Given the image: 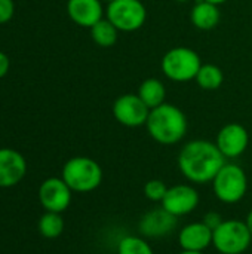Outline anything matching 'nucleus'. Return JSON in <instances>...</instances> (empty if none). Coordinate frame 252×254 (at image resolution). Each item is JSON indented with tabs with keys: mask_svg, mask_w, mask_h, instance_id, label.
<instances>
[{
	"mask_svg": "<svg viewBox=\"0 0 252 254\" xmlns=\"http://www.w3.org/2000/svg\"><path fill=\"white\" fill-rule=\"evenodd\" d=\"M224 164L226 158L217 144L202 138L186 143L178 155V168L181 174L190 183L196 185L212 183Z\"/></svg>",
	"mask_w": 252,
	"mask_h": 254,
	"instance_id": "nucleus-1",
	"label": "nucleus"
},
{
	"mask_svg": "<svg viewBox=\"0 0 252 254\" xmlns=\"http://www.w3.org/2000/svg\"><path fill=\"white\" fill-rule=\"evenodd\" d=\"M146 128L156 143L174 146L186 137L189 121L180 107L171 103H163L150 110Z\"/></svg>",
	"mask_w": 252,
	"mask_h": 254,
	"instance_id": "nucleus-2",
	"label": "nucleus"
},
{
	"mask_svg": "<svg viewBox=\"0 0 252 254\" xmlns=\"http://www.w3.org/2000/svg\"><path fill=\"white\" fill-rule=\"evenodd\" d=\"M61 179L73 192L88 193L100 188L102 182V168L92 158L74 156L64 164Z\"/></svg>",
	"mask_w": 252,
	"mask_h": 254,
	"instance_id": "nucleus-3",
	"label": "nucleus"
},
{
	"mask_svg": "<svg viewBox=\"0 0 252 254\" xmlns=\"http://www.w3.org/2000/svg\"><path fill=\"white\" fill-rule=\"evenodd\" d=\"M202 64L196 51L187 46H175L162 57L160 68L169 80L181 83L193 80Z\"/></svg>",
	"mask_w": 252,
	"mask_h": 254,
	"instance_id": "nucleus-4",
	"label": "nucleus"
},
{
	"mask_svg": "<svg viewBox=\"0 0 252 254\" xmlns=\"http://www.w3.org/2000/svg\"><path fill=\"white\" fill-rule=\"evenodd\" d=\"M212 189L218 201L236 204L244 199L248 190V177L242 167L226 162L212 180Z\"/></svg>",
	"mask_w": 252,
	"mask_h": 254,
	"instance_id": "nucleus-5",
	"label": "nucleus"
},
{
	"mask_svg": "<svg viewBox=\"0 0 252 254\" xmlns=\"http://www.w3.org/2000/svg\"><path fill=\"white\" fill-rule=\"evenodd\" d=\"M212 246L221 254H242L252 246V234L245 222L224 220L212 234Z\"/></svg>",
	"mask_w": 252,
	"mask_h": 254,
	"instance_id": "nucleus-6",
	"label": "nucleus"
},
{
	"mask_svg": "<svg viewBox=\"0 0 252 254\" xmlns=\"http://www.w3.org/2000/svg\"><path fill=\"white\" fill-rule=\"evenodd\" d=\"M105 18L119 31L131 33L146 24L147 9L141 0H113L105 7Z\"/></svg>",
	"mask_w": 252,
	"mask_h": 254,
	"instance_id": "nucleus-7",
	"label": "nucleus"
},
{
	"mask_svg": "<svg viewBox=\"0 0 252 254\" xmlns=\"http://www.w3.org/2000/svg\"><path fill=\"white\" fill-rule=\"evenodd\" d=\"M150 115V109L138 97V94H123L113 103L114 119L128 128H138L146 125Z\"/></svg>",
	"mask_w": 252,
	"mask_h": 254,
	"instance_id": "nucleus-8",
	"label": "nucleus"
},
{
	"mask_svg": "<svg viewBox=\"0 0 252 254\" xmlns=\"http://www.w3.org/2000/svg\"><path fill=\"white\" fill-rule=\"evenodd\" d=\"M199 192L192 185H174L168 188L160 207L175 217H183L193 213L199 205Z\"/></svg>",
	"mask_w": 252,
	"mask_h": 254,
	"instance_id": "nucleus-9",
	"label": "nucleus"
},
{
	"mask_svg": "<svg viewBox=\"0 0 252 254\" xmlns=\"http://www.w3.org/2000/svg\"><path fill=\"white\" fill-rule=\"evenodd\" d=\"M215 144L226 159H236L247 152L250 146V132L241 124H227L218 131Z\"/></svg>",
	"mask_w": 252,
	"mask_h": 254,
	"instance_id": "nucleus-10",
	"label": "nucleus"
},
{
	"mask_svg": "<svg viewBox=\"0 0 252 254\" xmlns=\"http://www.w3.org/2000/svg\"><path fill=\"white\" fill-rule=\"evenodd\" d=\"M71 193L73 190L62 179L50 177L40 185L37 196L46 211L62 213L71 204Z\"/></svg>",
	"mask_w": 252,
	"mask_h": 254,
	"instance_id": "nucleus-11",
	"label": "nucleus"
},
{
	"mask_svg": "<svg viewBox=\"0 0 252 254\" xmlns=\"http://www.w3.org/2000/svg\"><path fill=\"white\" fill-rule=\"evenodd\" d=\"M178 225V217L165 208H153L147 211L138 222V232L144 238H165L171 235Z\"/></svg>",
	"mask_w": 252,
	"mask_h": 254,
	"instance_id": "nucleus-12",
	"label": "nucleus"
},
{
	"mask_svg": "<svg viewBox=\"0 0 252 254\" xmlns=\"http://www.w3.org/2000/svg\"><path fill=\"white\" fill-rule=\"evenodd\" d=\"M27 173L25 158L7 147L0 149V188L16 186Z\"/></svg>",
	"mask_w": 252,
	"mask_h": 254,
	"instance_id": "nucleus-13",
	"label": "nucleus"
},
{
	"mask_svg": "<svg viewBox=\"0 0 252 254\" xmlns=\"http://www.w3.org/2000/svg\"><path fill=\"white\" fill-rule=\"evenodd\" d=\"M212 229L203 222H193L183 226L178 232V244L186 252H205L212 246Z\"/></svg>",
	"mask_w": 252,
	"mask_h": 254,
	"instance_id": "nucleus-14",
	"label": "nucleus"
},
{
	"mask_svg": "<svg viewBox=\"0 0 252 254\" xmlns=\"http://www.w3.org/2000/svg\"><path fill=\"white\" fill-rule=\"evenodd\" d=\"M67 13L79 27L91 28L104 18V7L101 0H67Z\"/></svg>",
	"mask_w": 252,
	"mask_h": 254,
	"instance_id": "nucleus-15",
	"label": "nucleus"
},
{
	"mask_svg": "<svg viewBox=\"0 0 252 254\" xmlns=\"http://www.w3.org/2000/svg\"><path fill=\"white\" fill-rule=\"evenodd\" d=\"M221 13L218 9V4H214L206 0H198L190 12V21L192 24L202 31H209L215 28L220 22Z\"/></svg>",
	"mask_w": 252,
	"mask_h": 254,
	"instance_id": "nucleus-16",
	"label": "nucleus"
},
{
	"mask_svg": "<svg viewBox=\"0 0 252 254\" xmlns=\"http://www.w3.org/2000/svg\"><path fill=\"white\" fill-rule=\"evenodd\" d=\"M138 97L146 103V106L151 110L154 107L162 106L166 98V86L162 80L156 77H149L141 82L138 86Z\"/></svg>",
	"mask_w": 252,
	"mask_h": 254,
	"instance_id": "nucleus-17",
	"label": "nucleus"
},
{
	"mask_svg": "<svg viewBox=\"0 0 252 254\" xmlns=\"http://www.w3.org/2000/svg\"><path fill=\"white\" fill-rule=\"evenodd\" d=\"M89 30H91L92 40L101 48H111L116 45V42L119 39L117 27L113 22H110L105 16L102 19H100L95 25H92Z\"/></svg>",
	"mask_w": 252,
	"mask_h": 254,
	"instance_id": "nucleus-18",
	"label": "nucleus"
},
{
	"mask_svg": "<svg viewBox=\"0 0 252 254\" xmlns=\"http://www.w3.org/2000/svg\"><path fill=\"white\" fill-rule=\"evenodd\" d=\"M195 80L199 88H202L205 91H215L223 85L224 73L218 65L208 63V64H202Z\"/></svg>",
	"mask_w": 252,
	"mask_h": 254,
	"instance_id": "nucleus-19",
	"label": "nucleus"
},
{
	"mask_svg": "<svg viewBox=\"0 0 252 254\" xmlns=\"http://www.w3.org/2000/svg\"><path fill=\"white\" fill-rule=\"evenodd\" d=\"M39 232L42 237L48 240L58 238L64 232V219L61 213H53V211H46L40 219H39Z\"/></svg>",
	"mask_w": 252,
	"mask_h": 254,
	"instance_id": "nucleus-20",
	"label": "nucleus"
},
{
	"mask_svg": "<svg viewBox=\"0 0 252 254\" xmlns=\"http://www.w3.org/2000/svg\"><path fill=\"white\" fill-rule=\"evenodd\" d=\"M117 254H154L144 237L126 235L117 243Z\"/></svg>",
	"mask_w": 252,
	"mask_h": 254,
	"instance_id": "nucleus-21",
	"label": "nucleus"
},
{
	"mask_svg": "<svg viewBox=\"0 0 252 254\" xmlns=\"http://www.w3.org/2000/svg\"><path fill=\"white\" fill-rule=\"evenodd\" d=\"M144 196L151 201V202H162V199L165 198L166 192H168V186L165 182L159 180V179H151L144 185Z\"/></svg>",
	"mask_w": 252,
	"mask_h": 254,
	"instance_id": "nucleus-22",
	"label": "nucleus"
},
{
	"mask_svg": "<svg viewBox=\"0 0 252 254\" xmlns=\"http://www.w3.org/2000/svg\"><path fill=\"white\" fill-rule=\"evenodd\" d=\"M13 13H15L13 0H0V25L9 22Z\"/></svg>",
	"mask_w": 252,
	"mask_h": 254,
	"instance_id": "nucleus-23",
	"label": "nucleus"
},
{
	"mask_svg": "<svg viewBox=\"0 0 252 254\" xmlns=\"http://www.w3.org/2000/svg\"><path fill=\"white\" fill-rule=\"evenodd\" d=\"M202 222H203L209 229H212V232H214V231L224 222V219L221 217L220 213H217V211H209V213H206V214L203 216Z\"/></svg>",
	"mask_w": 252,
	"mask_h": 254,
	"instance_id": "nucleus-24",
	"label": "nucleus"
},
{
	"mask_svg": "<svg viewBox=\"0 0 252 254\" xmlns=\"http://www.w3.org/2000/svg\"><path fill=\"white\" fill-rule=\"evenodd\" d=\"M9 68H10V60L3 51H0V79H3L7 74Z\"/></svg>",
	"mask_w": 252,
	"mask_h": 254,
	"instance_id": "nucleus-25",
	"label": "nucleus"
},
{
	"mask_svg": "<svg viewBox=\"0 0 252 254\" xmlns=\"http://www.w3.org/2000/svg\"><path fill=\"white\" fill-rule=\"evenodd\" d=\"M245 223H247L248 229L251 231V234H252V208H251V211L248 213V216H247V220H245Z\"/></svg>",
	"mask_w": 252,
	"mask_h": 254,
	"instance_id": "nucleus-26",
	"label": "nucleus"
},
{
	"mask_svg": "<svg viewBox=\"0 0 252 254\" xmlns=\"http://www.w3.org/2000/svg\"><path fill=\"white\" fill-rule=\"evenodd\" d=\"M206 1H211V3H214V4H223V3H226L227 0H206Z\"/></svg>",
	"mask_w": 252,
	"mask_h": 254,
	"instance_id": "nucleus-27",
	"label": "nucleus"
},
{
	"mask_svg": "<svg viewBox=\"0 0 252 254\" xmlns=\"http://www.w3.org/2000/svg\"><path fill=\"white\" fill-rule=\"evenodd\" d=\"M178 254H203L202 252H186V250H183L181 253Z\"/></svg>",
	"mask_w": 252,
	"mask_h": 254,
	"instance_id": "nucleus-28",
	"label": "nucleus"
},
{
	"mask_svg": "<svg viewBox=\"0 0 252 254\" xmlns=\"http://www.w3.org/2000/svg\"><path fill=\"white\" fill-rule=\"evenodd\" d=\"M175 1H178V3H187V1H190V0H175Z\"/></svg>",
	"mask_w": 252,
	"mask_h": 254,
	"instance_id": "nucleus-29",
	"label": "nucleus"
},
{
	"mask_svg": "<svg viewBox=\"0 0 252 254\" xmlns=\"http://www.w3.org/2000/svg\"><path fill=\"white\" fill-rule=\"evenodd\" d=\"M101 1H102V3H107V4H108V3H110V1H113V0H101Z\"/></svg>",
	"mask_w": 252,
	"mask_h": 254,
	"instance_id": "nucleus-30",
	"label": "nucleus"
},
{
	"mask_svg": "<svg viewBox=\"0 0 252 254\" xmlns=\"http://www.w3.org/2000/svg\"><path fill=\"white\" fill-rule=\"evenodd\" d=\"M251 254H252V246H251Z\"/></svg>",
	"mask_w": 252,
	"mask_h": 254,
	"instance_id": "nucleus-31",
	"label": "nucleus"
}]
</instances>
